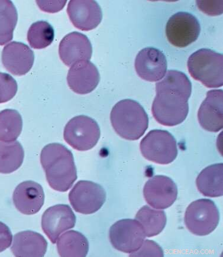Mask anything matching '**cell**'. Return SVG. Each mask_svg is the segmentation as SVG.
Returning a JSON list of instances; mask_svg holds the SVG:
<instances>
[{
  "label": "cell",
  "instance_id": "9c48e42d",
  "mask_svg": "<svg viewBox=\"0 0 223 257\" xmlns=\"http://www.w3.org/2000/svg\"><path fill=\"white\" fill-rule=\"evenodd\" d=\"M201 26L191 13L178 12L173 15L166 26V36L171 45L184 48L197 41Z\"/></svg>",
  "mask_w": 223,
  "mask_h": 257
},
{
  "label": "cell",
  "instance_id": "6da1fadb",
  "mask_svg": "<svg viewBox=\"0 0 223 257\" xmlns=\"http://www.w3.org/2000/svg\"><path fill=\"white\" fill-rule=\"evenodd\" d=\"M192 84L185 73L169 70L156 83V95L152 112L156 121L164 126L180 124L187 117Z\"/></svg>",
  "mask_w": 223,
  "mask_h": 257
},
{
  "label": "cell",
  "instance_id": "d4e9b609",
  "mask_svg": "<svg viewBox=\"0 0 223 257\" xmlns=\"http://www.w3.org/2000/svg\"><path fill=\"white\" fill-rule=\"evenodd\" d=\"M18 21V12L13 2L0 0V46L12 41Z\"/></svg>",
  "mask_w": 223,
  "mask_h": 257
},
{
  "label": "cell",
  "instance_id": "7c38bea8",
  "mask_svg": "<svg viewBox=\"0 0 223 257\" xmlns=\"http://www.w3.org/2000/svg\"><path fill=\"white\" fill-rule=\"evenodd\" d=\"M76 216L71 207L67 205H56L48 208L42 218V228L53 243L57 241L60 235L74 228Z\"/></svg>",
  "mask_w": 223,
  "mask_h": 257
},
{
  "label": "cell",
  "instance_id": "5b68a950",
  "mask_svg": "<svg viewBox=\"0 0 223 257\" xmlns=\"http://www.w3.org/2000/svg\"><path fill=\"white\" fill-rule=\"evenodd\" d=\"M140 149L146 159L159 165H168L178 156V147L174 136L165 130L149 132L142 140Z\"/></svg>",
  "mask_w": 223,
  "mask_h": 257
},
{
  "label": "cell",
  "instance_id": "7402d4cb",
  "mask_svg": "<svg viewBox=\"0 0 223 257\" xmlns=\"http://www.w3.org/2000/svg\"><path fill=\"white\" fill-rule=\"evenodd\" d=\"M57 248L61 256H86L89 242L86 237L78 231H69L59 237Z\"/></svg>",
  "mask_w": 223,
  "mask_h": 257
},
{
  "label": "cell",
  "instance_id": "603a6c76",
  "mask_svg": "<svg viewBox=\"0 0 223 257\" xmlns=\"http://www.w3.org/2000/svg\"><path fill=\"white\" fill-rule=\"evenodd\" d=\"M24 158V150L19 142L0 141V173L15 172L23 164Z\"/></svg>",
  "mask_w": 223,
  "mask_h": 257
},
{
  "label": "cell",
  "instance_id": "4fadbf2b",
  "mask_svg": "<svg viewBox=\"0 0 223 257\" xmlns=\"http://www.w3.org/2000/svg\"><path fill=\"white\" fill-rule=\"evenodd\" d=\"M135 65L139 77L148 82L160 81L164 78L167 71L166 56L154 48H146L140 51Z\"/></svg>",
  "mask_w": 223,
  "mask_h": 257
},
{
  "label": "cell",
  "instance_id": "277c9868",
  "mask_svg": "<svg viewBox=\"0 0 223 257\" xmlns=\"http://www.w3.org/2000/svg\"><path fill=\"white\" fill-rule=\"evenodd\" d=\"M192 77L209 88L223 85V56L209 49H201L192 53L187 62Z\"/></svg>",
  "mask_w": 223,
  "mask_h": 257
},
{
  "label": "cell",
  "instance_id": "ac0fdd59",
  "mask_svg": "<svg viewBox=\"0 0 223 257\" xmlns=\"http://www.w3.org/2000/svg\"><path fill=\"white\" fill-rule=\"evenodd\" d=\"M100 76L98 70L89 61H81L73 65L68 71L69 87L76 93L85 95L98 86Z\"/></svg>",
  "mask_w": 223,
  "mask_h": 257
},
{
  "label": "cell",
  "instance_id": "f546056e",
  "mask_svg": "<svg viewBox=\"0 0 223 257\" xmlns=\"http://www.w3.org/2000/svg\"><path fill=\"white\" fill-rule=\"evenodd\" d=\"M201 12L209 16H216L222 13V1H197Z\"/></svg>",
  "mask_w": 223,
  "mask_h": 257
},
{
  "label": "cell",
  "instance_id": "cb8c5ba5",
  "mask_svg": "<svg viewBox=\"0 0 223 257\" xmlns=\"http://www.w3.org/2000/svg\"><path fill=\"white\" fill-rule=\"evenodd\" d=\"M135 218L142 225L146 236L148 237L155 236L161 233L167 221L164 211H158L150 208L149 206L142 207Z\"/></svg>",
  "mask_w": 223,
  "mask_h": 257
},
{
  "label": "cell",
  "instance_id": "4dcf8cb0",
  "mask_svg": "<svg viewBox=\"0 0 223 257\" xmlns=\"http://www.w3.org/2000/svg\"><path fill=\"white\" fill-rule=\"evenodd\" d=\"M13 235L11 229L4 223L0 222V252L11 246Z\"/></svg>",
  "mask_w": 223,
  "mask_h": 257
},
{
  "label": "cell",
  "instance_id": "4316f807",
  "mask_svg": "<svg viewBox=\"0 0 223 257\" xmlns=\"http://www.w3.org/2000/svg\"><path fill=\"white\" fill-rule=\"evenodd\" d=\"M55 32L53 27L46 21H39L30 27L28 41L32 48L43 49L52 44Z\"/></svg>",
  "mask_w": 223,
  "mask_h": 257
},
{
  "label": "cell",
  "instance_id": "2e32d148",
  "mask_svg": "<svg viewBox=\"0 0 223 257\" xmlns=\"http://www.w3.org/2000/svg\"><path fill=\"white\" fill-rule=\"evenodd\" d=\"M2 63L13 75L23 76L32 68L35 55L32 50L24 43L13 42L7 45L2 52Z\"/></svg>",
  "mask_w": 223,
  "mask_h": 257
},
{
  "label": "cell",
  "instance_id": "8fae6325",
  "mask_svg": "<svg viewBox=\"0 0 223 257\" xmlns=\"http://www.w3.org/2000/svg\"><path fill=\"white\" fill-rule=\"evenodd\" d=\"M144 195L146 202L153 208L165 209L174 204L177 199L178 188L168 177L155 176L146 183Z\"/></svg>",
  "mask_w": 223,
  "mask_h": 257
},
{
  "label": "cell",
  "instance_id": "1f68e13d",
  "mask_svg": "<svg viewBox=\"0 0 223 257\" xmlns=\"http://www.w3.org/2000/svg\"><path fill=\"white\" fill-rule=\"evenodd\" d=\"M36 3L42 11L54 13L61 11L66 1H36Z\"/></svg>",
  "mask_w": 223,
  "mask_h": 257
},
{
  "label": "cell",
  "instance_id": "83f0119b",
  "mask_svg": "<svg viewBox=\"0 0 223 257\" xmlns=\"http://www.w3.org/2000/svg\"><path fill=\"white\" fill-rule=\"evenodd\" d=\"M18 83L8 73L0 72V103L8 102L18 92Z\"/></svg>",
  "mask_w": 223,
  "mask_h": 257
},
{
  "label": "cell",
  "instance_id": "30bf717a",
  "mask_svg": "<svg viewBox=\"0 0 223 257\" xmlns=\"http://www.w3.org/2000/svg\"><path fill=\"white\" fill-rule=\"evenodd\" d=\"M106 193L101 186L85 180L76 183L69 194L73 209L85 215L97 212L104 205Z\"/></svg>",
  "mask_w": 223,
  "mask_h": 257
},
{
  "label": "cell",
  "instance_id": "e0dca14e",
  "mask_svg": "<svg viewBox=\"0 0 223 257\" xmlns=\"http://www.w3.org/2000/svg\"><path fill=\"white\" fill-rule=\"evenodd\" d=\"M223 92L211 90L202 102L198 112L199 124L207 131L217 133L223 127Z\"/></svg>",
  "mask_w": 223,
  "mask_h": 257
},
{
  "label": "cell",
  "instance_id": "5bb4252c",
  "mask_svg": "<svg viewBox=\"0 0 223 257\" xmlns=\"http://www.w3.org/2000/svg\"><path fill=\"white\" fill-rule=\"evenodd\" d=\"M67 13L73 25L82 31H90L101 22L100 6L95 1L72 0L68 3Z\"/></svg>",
  "mask_w": 223,
  "mask_h": 257
},
{
  "label": "cell",
  "instance_id": "484cf974",
  "mask_svg": "<svg viewBox=\"0 0 223 257\" xmlns=\"http://www.w3.org/2000/svg\"><path fill=\"white\" fill-rule=\"evenodd\" d=\"M23 119L15 109H7L0 112V141L15 142L21 135Z\"/></svg>",
  "mask_w": 223,
  "mask_h": 257
},
{
  "label": "cell",
  "instance_id": "9a60e30c",
  "mask_svg": "<svg viewBox=\"0 0 223 257\" xmlns=\"http://www.w3.org/2000/svg\"><path fill=\"white\" fill-rule=\"evenodd\" d=\"M92 53L90 41L87 37L79 32H72L65 36L59 46L60 58L68 66L81 61H89Z\"/></svg>",
  "mask_w": 223,
  "mask_h": 257
},
{
  "label": "cell",
  "instance_id": "3957f363",
  "mask_svg": "<svg viewBox=\"0 0 223 257\" xmlns=\"http://www.w3.org/2000/svg\"><path fill=\"white\" fill-rule=\"evenodd\" d=\"M110 119L116 133L132 141L142 138L149 126L147 113L139 103L132 99L116 103L112 110Z\"/></svg>",
  "mask_w": 223,
  "mask_h": 257
},
{
  "label": "cell",
  "instance_id": "ffe728a7",
  "mask_svg": "<svg viewBox=\"0 0 223 257\" xmlns=\"http://www.w3.org/2000/svg\"><path fill=\"white\" fill-rule=\"evenodd\" d=\"M47 248V241L41 234L26 231L15 235L11 249L16 256H43Z\"/></svg>",
  "mask_w": 223,
  "mask_h": 257
},
{
  "label": "cell",
  "instance_id": "d6986e66",
  "mask_svg": "<svg viewBox=\"0 0 223 257\" xmlns=\"http://www.w3.org/2000/svg\"><path fill=\"white\" fill-rule=\"evenodd\" d=\"M17 209L23 214H36L45 202V193L42 186L33 181L22 182L17 186L13 195Z\"/></svg>",
  "mask_w": 223,
  "mask_h": 257
},
{
  "label": "cell",
  "instance_id": "ba28073f",
  "mask_svg": "<svg viewBox=\"0 0 223 257\" xmlns=\"http://www.w3.org/2000/svg\"><path fill=\"white\" fill-rule=\"evenodd\" d=\"M109 237L115 249L131 253L141 248L146 236L144 228L137 220L126 219L112 226Z\"/></svg>",
  "mask_w": 223,
  "mask_h": 257
},
{
  "label": "cell",
  "instance_id": "52a82bcc",
  "mask_svg": "<svg viewBox=\"0 0 223 257\" xmlns=\"http://www.w3.org/2000/svg\"><path fill=\"white\" fill-rule=\"evenodd\" d=\"M100 135V129L94 119L79 115L72 118L66 125L64 138L72 148L78 151H87L97 144Z\"/></svg>",
  "mask_w": 223,
  "mask_h": 257
},
{
  "label": "cell",
  "instance_id": "8992f818",
  "mask_svg": "<svg viewBox=\"0 0 223 257\" xmlns=\"http://www.w3.org/2000/svg\"><path fill=\"white\" fill-rule=\"evenodd\" d=\"M219 213L214 202L201 199L193 202L188 206L185 214L186 228L193 234L209 235L217 228Z\"/></svg>",
  "mask_w": 223,
  "mask_h": 257
},
{
  "label": "cell",
  "instance_id": "7a4b0ae2",
  "mask_svg": "<svg viewBox=\"0 0 223 257\" xmlns=\"http://www.w3.org/2000/svg\"><path fill=\"white\" fill-rule=\"evenodd\" d=\"M41 163L49 186L56 191H67L77 179L74 156L64 145L46 146L42 150Z\"/></svg>",
  "mask_w": 223,
  "mask_h": 257
},
{
  "label": "cell",
  "instance_id": "f1b7e54d",
  "mask_svg": "<svg viewBox=\"0 0 223 257\" xmlns=\"http://www.w3.org/2000/svg\"><path fill=\"white\" fill-rule=\"evenodd\" d=\"M161 247L152 240H146L138 251L130 253V256H164Z\"/></svg>",
  "mask_w": 223,
  "mask_h": 257
},
{
  "label": "cell",
  "instance_id": "44dd1931",
  "mask_svg": "<svg viewBox=\"0 0 223 257\" xmlns=\"http://www.w3.org/2000/svg\"><path fill=\"white\" fill-rule=\"evenodd\" d=\"M222 163L207 167L199 173L196 185L199 192L211 198H217L223 195Z\"/></svg>",
  "mask_w": 223,
  "mask_h": 257
}]
</instances>
